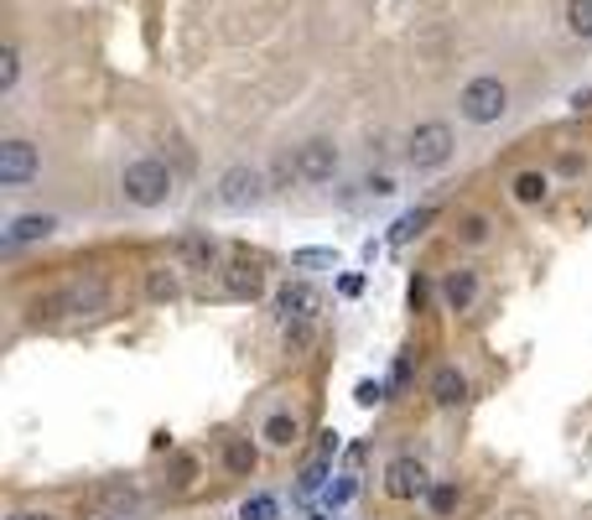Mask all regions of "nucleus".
I'll use <instances>...</instances> for the list:
<instances>
[{"mask_svg":"<svg viewBox=\"0 0 592 520\" xmlns=\"http://www.w3.org/2000/svg\"><path fill=\"white\" fill-rule=\"evenodd\" d=\"M567 26L577 37H592V0H567Z\"/></svg>","mask_w":592,"mask_h":520,"instance_id":"obj_26","label":"nucleus"},{"mask_svg":"<svg viewBox=\"0 0 592 520\" xmlns=\"http://www.w3.org/2000/svg\"><path fill=\"white\" fill-rule=\"evenodd\" d=\"M146 292H151V302H178V297H182L178 265H172V271H167V265H157V271L146 276Z\"/></svg>","mask_w":592,"mask_h":520,"instance_id":"obj_21","label":"nucleus"},{"mask_svg":"<svg viewBox=\"0 0 592 520\" xmlns=\"http://www.w3.org/2000/svg\"><path fill=\"white\" fill-rule=\"evenodd\" d=\"M432 400L436 406H463V400H468V375H463L457 364H442L432 375Z\"/></svg>","mask_w":592,"mask_h":520,"instance_id":"obj_16","label":"nucleus"},{"mask_svg":"<svg viewBox=\"0 0 592 520\" xmlns=\"http://www.w3.org/2000/svg\"><path fill=\"white\" fill-rule=\"evenodd\" d=\"M260 193H265V172L260 167H229L214 188V199L224 208H250V203H260Z\"/></svg>","mask_w":592,"mask_h":520,"instance_id":"obj_8","label":"nucleus"},{"mask_svg":"<svg viewBox=\"0 0 592 520\" xmlns=\"http://www.w3.org/2000/svg\"><path fill=\"white\" fill-rule=\"evenodd\" d=\"M296 271H338V256L333 250H322V245H307V250H296L292 256Z\"/></svg>","mask_w":592,"mask_h":520,"instance_id":"obj_22","label":"nucleus"},{"mask_svg":"<svg viewBox=\"0 0 592 520\" xmlns=\"http://www.w3.org/2000/svg\"><path fill=\"white\" fill-rule=\"evenodd\" d=\"M442 302H447L453 313H468L478 302V271H468V265L447 271V276H442Z\"/></svg>","mask_w":592,"mask_h":520,"instance_id":"obj_14","label":"nucleus"},{"mask_svg":"<svg viewBox=\"0 0 592 520\" xmlns=\"http://www.w3.org/2000/svg\"><path fill=\"white\" fill-rule=\"evenodd\" d=\"M432 219H436V208H411V214H400V219H395V229H390V245H395V250H400V245H411Z\"/></svg>","mask_w":592,"mask_h":520,"instance_id":"obj_20","label":"nucleus"},{"mask_svg":"<svg viewBox=\"0 0 592 520\" xmlns=\"http://www.w3.org/2000/svg\"><path fill=\"white\" fill-rule=\"evenodd\" d=\"M136 505H140L136 484L104 479V484H94V489L83 495V516H94V520H125L130 510H136Z\"/></svg>","mask_w":592,"mask_h":520,"instance_id":"obj_5","label":"nucleus"},{"mask_svg":"<svg viewBox=\"0 0 592 520\" xmlns=\"http://www.w3.org/2000/svg\"><path fill=\"white\" fill-rule=\"evenodd\" d=\"M349 500H354V479H338L333 489H328V505L338 510V505H349Z\"/></svg>","mask_w":592,"mask_h":520,"instance_id":"obj_30","label":"nucleus"},{"mask_svg":"<svg viewBox=\"0 0 592 520\" xmlns=\"http://www.w3.org/2000/svg\"><path fill=\"white\" fill-rule=\"evenodd\" d=\"M333 459H338V432H322V438H317V448H312V459H307V468L296 474V489H301V495H317V489L328 484V468H333Z\"/></svg>","mask_w":592,"mask_h":520,"instance_id":"obj_13","label":"nucleus"},{"mask_svg":"<svg viewBox=\"0 0 592 520\" xmlns=\"http://www.w3.org/2000/svg\"><path fill=\"white\" fill-rule=\"evenodd\" d=\"M307 520H328V516H307Z\"/></svg>","mask_w":592,"mask_h":520,"instance_id":"obj_36","label":"nucleus"},{"mask_svg":"<svg viewBox=\"0 0 592 520\" xmlns=\"http://www.w3.org/2000/svg\"><path fill=\"white\" fill-rule=\"evenodd\" d=\"M296 172H301V182H333L338 172V146L333 140H301L296 146Z\"/></svg>","mask_w":592,"mask_h":520,"instance_id":"obj_11","label":"nucleus"},{"mask_svg":"<svg viewBox=\"0 0 592 520\" xmlns=\"http://www.w3.org/2000/svg\"><path fill=\"white\" fill-rule=\"evenodd\" d=\"M338 286H343V297H358V292H364V276H343Z\"/></svg>","mask_w":592,"mask_h":520,"instance_id":"obj_34","label":"nucleus"},{"mask_svg":"<svg viewBox=\"0 0 592 520\" xmlns=\"http://www.w3.org/2000/svg\"><path fill=\"white\" fill-rule=\"evenodd\" d=\"M426 297H432V286H426V281H421V276H415V281H411V307H415V313L426 307Z\"/></svg>","mask_w":592,"mask_h":520,"instance_id":"obj_31","label":"nucleus"},{"mask_svg":"<svg viewBox=\"0 0 592 520\" xmlns=\"http://www.w3.org/2000/svg\"><path fill=\"white\" fill-rule=\"evenodd\" d=\"M276 313L286 328L292 323H317L322 318V292L312 281H286V286H276Z\"/></svg>","mask_w":592,"mask_h":520,"instance_id":"obj_7","label":"nucleus"},{"mask_svg":"<svg viewBox=\"0 0 592 520\" xmlns=\"http://www.w3.org/2000/svg\"><path fill=\"white\" fill-rule=\"evenodd\" d=\"M239 520H281V505H276V495H255V500H244V510H239Z\"/></svg>","mask_w":592,"mask_h":520,"instance_id":"obj_24","label":"nucleus"},{"mask_svg":"<svg viewBox=\"0 0 592 520\" xmlns=\"http://www.w3.org/2000/svg\"><path fill=\"white\" fill-rule=\"evenodd\" d=\"M457 240L474 245V250L478 245H489V219H483V214H468V219L457 224Z\"/></svg>","mask_w":592,"mask_h":520,"instance_id":"obj_25","label":"nucleus"},{"mask_svg":"<svg viewBox=\"0 0 592 520\" xmlns=\"http://www.w3.org/2000/svg\"><path fill=\"white\" fill-rule=\"evenodd\" d=\"M16 79H21V53H16V47H0V89L11 94Z\"/></svg>","mask_w":592,"mask_h":520,"instance_id":"obj_27","label":"nucleus"},{"mask_svg":"<svg viewBox=\"0 0 592 520\" xmlns=\"http://www.w3.org/2000/svg\"><path fill=\"white\" fill-rule=\"evenodd\" d=\"M53 229H58V219H53V214H21V219H11V229H5V250L37 245V240H47Z\"/></svg>","mask_w":592,"mask_h":520,"instance_id":"obj_15","label":"nucleus"},{"mask_svg":"<svg viewBox=\"0 0 592 520\" xmlns=\"http://www.w3.org/2000/svg\"><path fill=\"white\" fill-rule=\"evenodd\" d=\"M104 307H110V292L99 281H73V286L37 302V318H94Z\"/></svg>","mask_w":592,"mask_h":520,"instance_id":"obj_2","label":"nucleus"},{"mask_svg":"<svg viewBox=\"0 0 592 520\" xmlns=\"http://www.w3.org/2000/svg\"><path fill=\"white\" fill-rule=\"evenodd\" d=\"M260 438L271 442V448H292V442L301 438V421H296L292 411H271V417H265V427H260Z\"/></svg>","mask_w":592,"mask_h":520,"instance_id":"obj_18","label":"nucleus"},{"mask_svg":"<svg viewBox=\"0 0 592 520\" xmlns=\"http://www.w3.org/2000/svg\"><path fill=\"white\" fill-rule=\"evenodd\" d=\"M255 463H260V453H255V442H250V438H224V468H229V474L250 479V474H255Z\"/></svg>","mask_w":592,"mask_h":520,"instance_id":"obj_17","label":"nucleus"},{"mask_svg":"<svg viewBox=\"0 0 592 520\" xmlns=\"http://www.w3.org/2000/svg\"><path fill=\"white\" fill-rule=\"evenodd\" d=\"M510 193H514V203H546L551 199V178L546 172H520L510 182Z\"/></svg>","mask_w":592,"mask_h":520,"instance_id":"obj_19","label":"nucleus"},{"mask_svg":"<svg viewBox=\"0 0 592 520\" xmlns=\"http://www.w3.org/2000/svg\"><path fill=\"white\" fill-rule=\"evenodd\" d=\"M172 260H178V271L208 276V271H218V240L214 235H182V240L172 245Z\"/></svg>","mask_w":592,"mask_h":520,"instance_id":"obj_12","label":"nucleus"},{"mask_svg":"<svg viewBox=\"0 0 592 520\" xmlns=\"http://www.w3.org/2000/svg\"><path fill=\"white\" fill-rule=\"evenodd\" d=\"M499 520H540L531 505H510V510H499Z\"/></svg>","mask_w":592,"mask_h":520,"instance_id":"obj_33","label":"nucleus"},{"mask_svg":"<svg viewBox=\"0 0 592 520\" xmlns=\"http://www.w3.org/2000/svg\"><path fill=\"white\" fill-rule=\"evenodd\" d=\"M364 188H369L375 199H390V193H395V178H369V182H364Z\"/></svg>","mask_w":592,"mask_h":520,"instance_id":"obj_32","label":"nucleus"},{"mask_svg":"<svg viewBox=\"0 0 592 520\" xmlns=\"http://www.w3.org/2000/svg\"><path fill=\"white\" fill-rule=\"evenodd\" d=\"M457 500H463V489H457L453 479H442V484H432V495H426V505H432V516H453L457 510Z\"/></svg>","mask_w":592,"mask_h":520,"instance_id":"obj_23","label":"nucleus"},{"mask_svg":"<svg viewBox=\"0 0 592 520\" xmlns=\"http://www.w3.org/2000/svg\"><path fill=\"white\" fill-rule=\"evenodd\" d=\"M312 339H317V323H292V328H286V343H292V349H307Z\"/></svg>","mask_w":592,"mask_h":520,"instance_id":"obj_28","label":"nucleus"},{"mask_svg":"<svg viewBox=\"0 0 592 520\" xmlns=\"http://www.w3.org/2000/svg\"><path fill=\"white\" fill-rule=\"evenodd\" d=\"M119 193H125V203H136V208H161V203L172 199V167L161 157L130 161L119 172Z\"/></svg>","mask_w":592,"mask_h":520,"instance_id":"obj_1","label":"nucleus"},{"mask_svg":"<svg viewBox=\"0 0 592 520\" xmlns=\"http://www.w3.org/2000/svg\"><path fill=\"white\" fill-rule=\"evenodd\" d=\"M224 286H229L235 297H260V292H265V260L250 256V250H235L229 265H224Z\"/></svg>","mask_w":592,"mask_h":520,"instance_id":"obj_10","label":"nucleus"},{"mask_svg":"<svg viewBox=\"0 0 592 520\" xmlns=\"http://www.w3.org/2000/svg\"><path fill=\"white\" fill-rule=\"evenodd\" d=\"M385 495L400 500V505L426 500V495H432V474H426V463L421 459H390L385 463Z\"/></svg>","mask_w":592,"mask_h":520,"instance_id":"obj_6","label":"nucleus"},{"mask_svg":"<svg viewBox=\"0 0 592 520\" xmlns=\"http://www.w3.org/2000/svg\"><path fill=\"white\" fill-rule=\"evenodd\" d=\"M354 400H358V406H379V400H385V385H379V381H358Z\"/></svg>","mask_w":592,"mask_h":520,"instance_id":"obj_29","label":"nucleus"},{"mask_svg":"<svg viewBox=\"0 0 592 520\" xmlns=\"http://www.w3.org/2000/svg\"><path fill=\"white\" fill-rule=\"evenodd\" d=\"M447 157H453V131L442 121L415 125L411 140H406V161H411L415 172H432V167H442Z\"/></svg>","mask_w":592,"mask_h":520,"instance_id":"obj_4","label":"nucleus"},{"mask_svg":"<svg viewBox=\"0 0 592 520\" xmlns=\"http://www.w3.org/2000/svg\"><path fill=\"white\" fill-rule=\"evenodd\" d=\"M463 121H474V125H493V121H504V110H510V89L493 79V74H483V79H474L468 89H463Z\"/></svg>","mask_w":592,"mask_h":520,"instance_id":"obj_3","label":"nucleus"},{"mask_svg":"<svg viewBox=\"0 0 592 520\" xmlns=\"http://www.w3.org/2000/svg\"><path fill=\"white\" fill-rule=\"evenodd\" d=\"M42 172V157L32 140H5L0 146V188H26Z\"/></svg>","mask_w":592,"mask_h":520,"instance_id":"obj_9","label":"nucleus"},{"mask_svg":"<svg viewBox=\"0 0 592 520\" xmlns=\"http://www.w3.org/2000/svg\"><path fill=\"white\" fill-rule=\"evenodd\" d=\"M11 520H53V516H11Z\"/></svg>","mask_w":592,"mask_h":520,"instance_id":"obj_35","label":"nucleus"}]
</instances>
